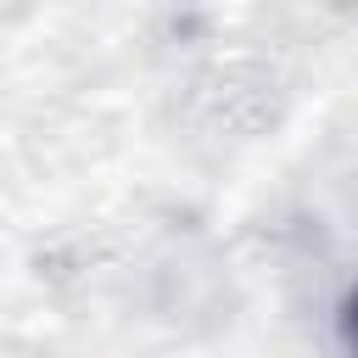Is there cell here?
Instances as JSON below:
<instances>
[{
	"label": "cell",
	"mask_w": 358,
	"mask_h": 358,
	"mask_svg": "<svg viewBox=\"0 0 358 358\" xmlns=\"http://www.w3.org/2000/svg\"><path fill=\"white\" fill-rule=\"evenodd\" d=\"M347 330H352V352H358V302H352V313H347Z\"/></svg>",
	"instance_id": "obj_1"
}]
</instances>
